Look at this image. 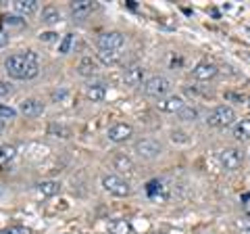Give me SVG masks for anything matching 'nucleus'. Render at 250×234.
Here are the masks:
<instances>
[{
  "mask_svg": "<svg viewBox=\"0 0 250 234\" xmlns=\"http://www.w3.org/2000/svg\"><path fill=\"white\" fill-rule=\"evenodd\" d=\"M4 69L15 80H31L40 71V61H38V54L34 50H27L21 54H11L4 61Z\"/></svg>",
  "mask_w": 250,
  "mask_h": 234,
  "instance_id": "nucleus-1",
  "label": "nucleus"
},
{
  "mask_svg": "<svg viewBox=\"0 0 250 234\" xmlns=\"http://www.w3.org/2000/svg\"><path fill=\"white\" fill-rule=\"evenodd\" d=\"M171 92V82L165 75H152L144 82V94L150 98H165Z\"/></svg>",
  "mask_w": 250,
  "mask_h": 234,
  "instance_id": "nucleus-2",
  "label": "nucleus"
},
{
  "mask_svg": "<svg viewBox=\"0 0 250 234\" xmlns=\"http://www.w3.org/2000/svg\"><path fill=\"white\" fill-rule=\"evenodd\" d=\"M236 121V111L228 105H219L207 115V123L213 128H228Z\"/></svg>",
  "mask_w": 250,
  "mask_h": 234,
  "instance_id": "nucleus-3",
  "label": "nucleus"
},
{
  "mask_svg": "<svg viewBox=\"0 0 250 234\" xmlns=\"http://www.w3.org/2000/svg\"><path fill=\"white\" fill-rule=\"evenodd\" d=\"M103 186L106 192H111L113 197H127L131 192V186L127 180H123L121 176H115V174H108L103 178Z\"/></svg>",
  "mask_w": 250,
  "mask_h": 234,
  "instance_id": "nucleus-4",
  "label": "nucleus"
},
{
  "mask_svg": "<svg viewBox=\"0 0 250 234\" xmlns=\"http://www.w3.org/2000/svg\"><path fill=\"white\" fill-rule=\"evenodd\" d=\"M125 38L119 32H106L98 38V50H121Z\"/></svg>",
  "mask_w": 250,
  "mask_h": 234,
  "instance_id": "nucleus-5",
  "label": "nucleus"
},
{
  "mask_svg": "<svg viewBox=\"0 0 250 234\" xmlns=\"http://www.w3.org/2000/svg\"><path fill=\"white\" fill-rule=\"evenodd\" d=\"M134 149H136V153L140 155V157H144V159H154V157H159L161 155V144L156 142V140H152V138L138 140Z\"/></svg>",
  "mask_w": 250,
  "mask_h": 234,
  "instance_id": "nucleus-6",
  "label": "nucleus"
},
{
  "mask_svg": "<svg viewBox=\"0 0 250 234\" xmlns=\"http://www.w3.org/2000/svg\"><path fill=\"white\" fill-rule=\"evenodd\" d=\"M219 163L225 171H236L242 165V155L236 149H223L219 153Z\"/></svg>",
  "mask_w": 250,
  "mask_h": 234,
  "instance_id": "nucleus-7",
  "label": "nucleus"
},
{
  "mask_svg": "<svg viewBox=\"0 0 250 234\" xmlns=\"http://www.w3.org/2000/svg\"><path fill=\"white\" fill-rule=\"evenodd\" d=\"M131 134H134V128L129 126V123H115V126L108 128V140L111 142H125V140H129Z\"/></svg>",
  "mask_w": 250,
  "mask_h": 234,
  "instance_id": "nucleus-8",
  "label": "nucleus"
},
{
  "mask_svg": "<svg viewBox=\"0 0 250 234\" xmlns=\"http://www.w3.org/2000/svg\"><path fill=\"white\" fill-rule=\"evenodd\" d=\"M184 107H186L184 98L177 96V94L165 96V98H161L159 103H156V109H159V111H163V113H179Z\"/></svg>",
  "mask_w": 250,
  "mask_h": 234,
  "instance_id": "nucleus-9",
  "label": "nucleus"
},
{
  "mask_svg": "<svg viewBox=\"0 0 250 234\" xmlns=\"http://www.w3.org/2000/svg\"><path fill=\"white\" fill-rule=\"evenodd\" d=\"M144 77H146V69L140 67V65H134L129 69H125L123 73V82L129 86V88H138V86L144 84Z\"/></svg>",
  "mask_w": 250,
  "mask_h": 234,
  "instance_id": "nucleus-10",
  "label": "nucleus"
},
{
  "mask_svg": "<svg viewBox=\"0 0 250 234\" xmlns=\"http://www.w3.org/2000/svg\"><path fill=\"white\" fill-rule=\"evenodd\" d=\"M94 9H96V4L92 0H75V2H71V15L75 19H85Z\"/></svg>",
  "mask_w": 250,
  "mask_h": 234,
  "instance_id": "nucleus-11",
  "label": "nucleus"
},
{
  "mask_svg": "<svg viewBox=\"0 0 250 234\" xmlns=\"http://www.w3.org/2000/svg\"><path fill=\"white\" fill-rule=\"evenodd\" d=\"M19 111L23 115H27V117H38V115L44 113V105L40 103V100H36V98H27V100H23V103L19 105Z\"/></svg>",
  "mask_w": 250,
  "mask_h": 234,
  "instance_id": "nucleus-12",
  "label": "nucleus"
},
{
  "mask_svg": "<svg viewBox=\"0 0 250 234\" xmlns=\"http://www.w3.org/2000/svg\"><path fill=\"white\" fill-rule=\"evenodd\" d=\"M219 69L213 65V63H198L196 67H194V77L200 82H208V80H213V77L217 75Z\"/></svg>",
  "mask_w": 250,
  "mask_h": 234,
  "instance_id": "nucleus-13",
  "label": "nucleus"
},
{
  "mask_svg": "<svg viewBox=\"0 0 250 234\" xmlns=\"http://www.w3.org/2000/svg\"><path fill=\"white\" fill-rule=\"evenodd\" d=\"M13 9L15 13L23 15V17H29V15H34L38 11V0H15Z\"/></svg>",
  "mask_w": 250,
  "mask_h": 234,
  "instance_id": "nucleus-14",
  "label": "nucleus"
},
{
  "mask_svg": "<svg viewBox=\"0 0 250 234\" xmlns=\"http://www.w3.org/2000/svg\"><path fill=\"white\" fill-rule=\"evenodd\" d=\"M96 71H98V65H96V61H92V57H83L80 61V65H77V73L83 77H92Z\"/></svg>",
  "mask_w": 250,
  "mask_h": 234,
  "instance_id": "nucleus-15",
  "label": "nucleus"
},
{
  "mask_svg": "<svg viewBox=\"0 0 250 234\" xmlns=\"http://www.w3.org/2000/svg\"><path fill=\"white\" fill-rule=\"evenodd\" d=\"M38 192L42 194V197H57L61 192V184L54 182V180H44L38 184Z\"/></svg>",
  "mask_w": 250,
  "mask_h": 234,
  "instance_id": "nucleus-16",
  "label": "nucleus"
},
{
  "mask_svg": "<svg viewBox=\"0 0 250 234\" xmlns=\"http://www.w3.org/2000/svg\"><path fill=\"white\" fill-rule=\"evenodd\" d=\"M108 232L111 234H134V228H131L129 220H113L108 224Z\"/></svg>",
  "mask_w": 250,
  "mask_h": 234,
  "instance_id": "nucleus-17",
  "label": "nucleus"
},
{
  "mask_svg": "<svg viewBox=\"0 0 250 234\" xmlns=\"http://www.w3.org/2000/svg\"><path fill=\"white\" fill-rule=\"evenodd\" d=\"M231 134L236 140H250V119H242L233 126Z\"/></svg>",
  "mask_w": 250,
  "mask_h": 234,
  "instance_id": "nucleus-18",
  "label": "nucleus"
},
{
  "mask_svg": "<svg viewBox=\"0 0 250 234\" xmlns=\"http://www.w3.org/2000/svg\"><path fill=\"white\" fill-rule=\"evenodd\" d=\"M42 21L48 23V25H54V23L61 21V13L54 9V6H44L42 9Z\"/></svg>",
  "mask_w": 250,
  "mask_h": 234,
  "instance_id": "nucleus-19",
  "label": "nucleus"
},
{
  "mask_svg": "<svg viewBox=\"0 0 250 234\" xmlns=\"http://www.w3.org/2000/svg\"><path fill=\"white\" fill-rule=\"evenodd\" d=\"M115 169L125 171V174H131V171H134V163H131L129 157H125V155H117L115 157Z\"/></svg>",
  "mask_w": 250,
  "mask_h": 234,
  "instance_id": "nucleus-20",
  "label": "nucleus"
},
{
  "mask_svg": "<svg viewBox=\"0 0 250 234\" xmlns=\"http://www.w3.org/2000/svg\"><path fill=\"white\" fill-rule=\"evenodd\" d=\"M121 52L119 50H98V59L103 61L104 65H115L117 61H119Z\"/></svg>",
  "mask_w": 250,
  "mask_h": 234,
  "instance_id": "nucleus-21",
  "label": "nucleus"
},
{
  "mask_svg": "<svg viewBox=\"0 0 250 234\" xmlns=\"http://www.w3.org/2000/svg\"><path fill=\"white\" fill-rule=\"evenodd\" d=\"M17 149L13 144H0V163H9L11 159H15Z\"/></svg>",
  "mask_w": 250,
  "mask_h": 234,
  "instance_id": "nucleus-22",
  "label": "nucleus"
},
{
  "mask_svg": "<svg viewBox=\"0 0 250 234\" xmlns=\"http://www.w3.org/2000/svg\"><path fill=\"white\" fill-rule=\"evenodd\" d=\"M88 96L94 100V103H100V100L104 98V86L103 84L90 86V88H88Z\"/></svg>",
  "mask_w": 250,
  "mask_h": 234,
  "instance_id": "nucleus-23",
  "label": "nucleus"
},
{
  "mask_svg": "<svg viewBox=\"0 0 250 234\" xmlns=\"http://www.w3.org/2000/svg\"><path fill=\"white\" fill-rule=\"evenodd\" d=\"M71 46H73V34H65L59 42V54H67L71 50Z\"/></svg>",
  "mask_w": 250,
  "mask_h": 234,
  "instance_id": "nucleus-24",
  "label": "nucleus"
},
{
  "mask_svg": "<svg viewBox=\"0 0 250 234\" xmlns=\"http://www.w3.org/2000/svg\"><path fill=\"white\" fill-rule=\"evenodd\" d=\"M179 117H182L184 121H194L198 117V109L196 107H190V105H186L182 111H179Z\"/></svg>",
  "mask_w": 250,
  "mask_h": 234,
  "instance_id": "nucleus-25",
  "label": "nucleus"
},
{
  "mask_svg": "<svg viewBox=\"0 0 250 234\" xmlns=\"http://www.w3.org/2000/svg\"><path fill=\"white\" fill-rule=\"evenodd\" d=\"M17 117V111L13 107H6V105H0V119H15Z\"/></svg>",
  "mask_w": 250,
  "mask_h": 234,
  "instance_id": "nucleus-26",
  "label": "nucleus"
},
{
  "mask_svg": "<svg viewBox=\"0 0 250 234\" xmlns=\"http://www.w3.org/2000/svg\"><path fill=\"white\" fill-rule=\"evenodd\" d=\"M0 234H31V230L25 228V226H13V228L0 230Z\"/></svg>",
  "mask_w": 250,
  "mask_h": 234,
  "instance_id": "nucleus-27",
  "label": "nucleus"
},
{
  "mask_svg": "<svg viewBox=\"0 0 250 234\" xmlns=\"http://www.w3.org/2000/svg\"><path fill=\"white\" fill-rule=\"evenodd\" d=\"M236 228L242 230L244 234H250V217H242V220L236 222Z\"/></svg>",
  "mask_w": 250,
  "mask_h": 234,
  "instance_id": "nucleus-28",
  "label": "nucleus"
},
{
  "mask_svg": "<svg viewBox=\"0 0 250 234\" xmlns=\"http://www.w3.org/2000/svg\"><path fill=\"white\" fill-rule=\"evenodd\" d=\"M4 25H15V27H23V21L19 17H13V15H6L4 17Z\"/></svg>",
  "mask_w": 250,
  "mask_h": 234,
  "instance_id": "nucleus-29",
  "label": "nucleus"
},
{
  "mask_svg": "<svg viewBox=\"0 0 250 234\" xmlns=\"http://www.w3.org/2000/svg\"><path fill=\"white\" fill-rule=\"evenodd\" d=\"M52 132H59V134H62V138L69 136V130L62 128V126H50V134H52Z\"/></svg>",
  "mask_w": 250,
  "mask_h": 234,
  "instance_id": "nucleus-30",
  "label": "nucleus"
},
{
  "mask_svg": "<svg viewBox=\"0 0 250 234\" xmlns=\"http://www.w3.org/2000/svg\"><path fill=\"white\" fill-rule=\"evenodd\" d=\"M54 38H57V34H54V32H46V34L40 36V40H44V42H52Z\"/></svg>",
  "mask_w": 250,
  "mask_h": 234,
  "instance_id": "nucleus-31",
  "label": "nucleus"
},
{
  "mask_svg": "<svg viewBox=\"0 0 250 234\" xmlns=\"http://www.w3.org/2000/svg\"><path fill=\"white\" fill-rule=\"evenodd\" d=\"M9 90H11V86H9V84H6V82H0V96L9 94Z\"/></svg>",
  "mask_w": 250,
  "mask_h": 234,
  "instance_id": "nucleus-32",
  "label": "nucleus"
},
{
  "mask_svg": "<svg viewBox=\"0 0 250 234\" xmlns=\"http://www.w3.org/2000/svg\"><path fill=\"white\" fill-rule=\"evenodd\" d=\"M6 44H9V34L0 32V48H2V46H6Z\"/></svg>",
  "mask_w": 250,
  "mask_h": 234,
  "instance_id": "nucleus-33",
  "label": "nucleus"
},
{
  "mask_svg": "<svg viewBox=\"0 0 250 234\" xmlns=\"http://www.w3.org/2000/svg\"><path fill=\"white\" fill-rule=\"evenodd\" d=\"M244 213H246V217H250V201L244 203Z\"/></svg>",
  "mask_w": 250,
  "mask_h": 234,
  "instance_id": "nucleus-34",
  "label": "nucleus"
},
{
  "mask_svg": "<svg viewBox=\"0 0 250 234\" xmlns=\"http://www.w3.org/2000/svg\"><path fill=\"white\" fill-rule=\"evenodd\" d=\"M2 128H4V121H2V119H0V130H2Z\"/></svg>",
  "mask_w": 250,
  "mask_h": 234,
  "instance_id": "nucleus-35",
  "label": "nucleus"
}]
</instances>
